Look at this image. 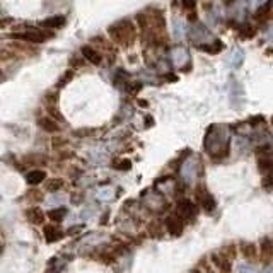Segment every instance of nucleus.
<instances>
[{"label": "nucleus", "mask_w": 273, "mask_h": 273, "mask_svg": "<svg viewBox=\"0 0 273 273\" xmlns=\"http://www.w3.org/2000/svg\"><path fill=\"white\" fill-rule=\"evenodd\" d=\"M62 186H63V179H60V178H53L46 183V189H48V191H56V189H60Z\"/></svg>", "instance_id": "412c9836"}, {"label": "nucleus", "mask_w": 273, "mask_h": 273, "mask_svg": "<svg viewBox=\"0 0 273 273\" xmlns=\"http://www.w3.org/2000/svg\"><path fill=\"white\" fill-rule=\"evenodd\" d=\"M89 133H92V130H77V132H74V135L84 136V135H89Z\"/></svg>", "instance_id": "7c9ffc66"}, {"label": "nucleus", "mask_w": 273, "mask_h": 273, "mask_svg": "<svg viewBox=\"0 0 273 273\" xmlns=\"http://www.w3.org/2000/svg\"><path fill=\"white\" fill-rule=\"evenodd\" d=\"M191 273H200V272H198V270H193V272H191Z\"/></svg>", "instance_id": "72a5a7b5"}, {"label": "nucleus", "mask_w": 273, "mask_h": 273, "mask_svg": "<svg viewBox=\"0 0 273 273\" xmlns=\"http://www.w3.org/2000/svg\"><path fill=\"white\" fill-rule=\"evenodd\" d=\"M195 193H196V200L200 202L202 208H205L207 212H214V208H215V200H214V196H212L210 193L207 191V189L203 188V186H198Z\"/></svg>", "instance_id": "0eeeda50"}, {"label": "nucleus", "mask_w": 273, "mask_h": 273, "mask_svg": "<svg viewBox=\"0 0 273 273\" xmlns=\"http://www.w3.org/2000/svg\"><path fill=\"white\" fill-rule=\"evenodd\" d=\"M212 261H214L215 268L221 270L222 273L231 272V263H229V258L224 253H214V255H212Z\"/></svg>", "instance_id": "9b49d317"}, {"label": "nucleus", "mask_w": 273, "mask_h": 273, "mask_svg": "<svg viewBox=\"0 0 273 273\" xmlns=\"http://www.w3.org/2000/svg\"><path fill=\"white\" fill-rule=\"evenodd\" d=\"M70 79H72V72H65V74H63V77L58 81V87H63V85L70 81Z\"/></svg>", "instance_id": "c756f323"}, {"label": "nucleus", "mask_w": 273, "mask_h": 273, "mask_svg": "<svg viewBox=\"0 0 273 273\" xmlns=\"http://www.w3.org/2000/svg\"><path fill=\"white\" fill-rule=\"evenodd\" d=\"M149 232H151L152 238H161V236H162V225H161V222H152V224L149 225Z\"/></svg>", "instance_id": "4be33fe9"}, {"label": "nucleus", "mask_w": 273, "mask_h": 273, "mask_svg": "<svg viewBox=\"0 0 273 273\" xmlns=\"http://www.w3.org/2000/svg\"><path fill=\"white\" fill-rule=\"evenodd\" d=\"M236 273H258V272H256V268H253L251 265H246V263H242V265H238Z\"/></svg>", "instance_id": "a878e982"}, {"label": "nucleus", "mask_w": 273, "mask_h": 273, "mask_svg": "<svg viewBox=\"0 0 273 273\" xmlns=\"http://www.w3.org/2000/svg\"><path fill=\"white\" fill-rule=\"evenodd\" d=\"M65 215H67V210H65V208H62V207H60V208H55V210H50V212H48V217L51 219L53 222H60L63 217H65Z\"/></svg>", "instance_id": "6ab92c4d"}, {"label": "nucleus", "mask_w": 273, "mask_h": 273, "mask_svg": "<svg viewBox=\"0 0 273 273\" xmlns=\"http://www.w3.org/2000/svg\"><path fill=\"white\" fill-rule=\"evenodd\" d=\"M179 2H181L183 9H186V11H193L196 4V0H179Z\"/></svg>", "instance_id": "c85d7f7f"}, {"label": "nucleus", "mask_w": 273, "mask_h": 273, "mask_svg": "<svg viewBox=\"0 0 273 273\" xmlns=\"http://www.w3.org/2000/svg\"><path fill=\"white\" fill-rule=\"evenodd\" d=\"M196 205L191 202V200H181V202L178 203V215L183 219V221H186V219H193L196 215Z\"/></svg>", "instance_id": "6e6552de"}, {"label": "nucleus", "mask_w": 273, "mask_h": 273, "mask_svg": "<svg viewBox=\"0 0 273 273\" xmlns=\"http://www.w3.org/2000/svg\"><path fill=\"white\" fill-rule=\"evenodd\" d=\"M198 168H200L198 159H196L195 155H191V157H188L185 162H183L181 171H179V172H181V176H183V179H185V181H193V179L196 178Z\"/></svg>", "instance_id": "423d86ee"}, {"label": "nucleus", "mask_w": 273, "mask_h": 273, "mask_svg": "<svg viewBox=\"0 0 273 273\" xmlns=\"http://www.w3.org/2000/svg\"><path fill=\"white\" fill-rule=\"evenodd\" d=\"M256 34V28H253V26H248V29H242L241 31V38H253V36Z\"/></svg>", "instance_id": "bb28decb"}, {"label": "nucleus", "mask_w": 273, "mask_h": 273, "mask_svg": "<svg viewBox=\"0 0 273 273\" xmlns=\"http://www.w3.org/2000/svg\"><path fill=\"white\" fill-rule=\"evenodd\" d=\"M171 60H172V65L178 67V68H185V70H188L189 65H191V62H189L188 50L183 48V46H176V48H172Z\"/></svg>", "instance_id": "39448f33"}, {"label": "nucleus", "mask_w": 273, "mask_h": 273, "mask_svg": "<svg viewBox=\"0 0 273 273\" xmlns=\"http://www.w3.org/2000/svg\"><path fill=\"white\" fill-rule=\"evenodd\" d=\"M174 33H176V36H178L179 39H181L183 34H185V29H183V22L178 21V19L174 21Z\"/></svg>", "instance_id": "cd10ccee"}, {"label": "nucleus", "mask_w": 273, "mask_h": 273, "mask_svg": "<svg viewBox=\"0 0 273 273\" xmlns=\"http://www.w3.org/2000/svg\"><path fill=\"white\" fill-rule=\"evenodd\" d=\"M108 34L111 36L113 41L118 43L119 46L128 48V46H132L133 41H135V26H133V22L128 21V19H123V21H118L109 26Z\"/></svg>", "instance_id": "f03ea898"}, {"label": "nucleus", "mask_w": 273, "mask_h": 273, "mask_svg": "<svg viewBox=\"0 0 273 273\" xmlns=\"http://www.w3.org/2000/svg\"><path fill=\"white\" fill-rule=\"evenodd\" d=\"M11 38L19 39V41H26V43H45L53 38V33L46 31V29H29V31L12 33Z\"/></svg>", "instance_id": "7ed1b4c3"}, {"label": "nucleus", "mask_w": 273, "mask_h": 273, "mask_svg": "<svg viewBox=\"0 0 273 273\" xmlns=\"http://www.w3.org/2000/svg\"><path fill=\"white\" fill-rule=\"evenodd\" d=\"M188 34H189V39H191L196 46H202V45H207V43L215 41L212 33L208 31L203 24H200V22H193L191 28L188 29Z\"/></svg>", "instance_id": "20e7f679"}, {"label": "nucleus", "mask_w": 273, "mask_h": 273, "mask_svg": "<svg viewBox=\"0 0 273 273\" xmlns=\"http://www.w3.org/2000/svg\"><path fill=\"white\" fill-rule=\"evenodd\" d=\"M26 219H28L31 224H43V221H45V215H43V212L39 210V208H29V210H26Z\"/></svg>", "instance_id": "f3484780"}, {"label": "nucleus", "mask_w": 273, "mask_h": 273, "mask_svg": "<svg viewBox=\"0 0 273 273\" xmlns=\"http://www.w3.org/2000/svg\"><path fill=\"white\" fill-rule=\"evenodd\" d=\"M272 178H273V168H272Z\"/></svg>", "instance_id": "f704fd0d"}, {"label": "nucleus", "mask_w": 273, "mask_h": 273, "mask_svg": "<svg viewBox=\"0 0 273 273\" xmlns=\"http://www.w3.org/2000/svg\"><path fill=\"white\" fill-rule=\"evenodd\" d=\"M46 179V172L41 171V169H34V171H29L28 174H26V181L29 183V185H39L41 181H45Z\"/></svg>", "instance_id": "dca6fc26"}, {"label": "nucleus", "mask_w": 273, "mask_h": 273, "mask_svg": "<svg viewBox=\"0 0 273 273\" xmlns=\"http://www.w3.org/2000/svg\"><path fill=\"white\" fill-rule=\"evenodd\" d=\"M38 125H39V128H43L45 132H50V133H55V132H58V130H60L58 123H56L53 118H48V116H43V118H39Z\"/></svg>", "instance_id": "2eb2a0df"}, {"label": "nucleus", "mask_w": 273, "mask_h": 273, "mask_svg": "<svg viewBox=\"0 0 273 273\" xmlns=\"http://www.w3.org/2000/svg\"><path fill=\"white\" fill-rule=\"evenodd\" d=\"M28 195H29V198H31V200H39V198H41V196H38L39 193H38V191H34V189H33V191H29Z\"/></svg>", "instance_id": "2f4dec72"}, {"label": "nucleus", "mask_w": 273, "mask_h": 273, "mask_svg": "<svg viewBox=\"0 0 273 273\" xmlns=\"http://www.w3.org/2000/svg\"><path fill=\"white\" fill-rule=\"evenodd\" d=\"M242 255H244L246 258H255L256 246L255 244H242Z\"/></svg>", "instance_id": "b1692460"}, {"label": "nucleus", "mask_w": 273, "mask_h": 273, "mask_svg": "<svg viewBox=\"0 0 273 273\" xmlns=\"http://www.w3.org/2000/svg\"><path fill=\"white\" fill-rule=\"evenodd\" d=\"M229 7H231V17L234 19V21H244L246 17V2L244 0H232L231 4H229Z\"/></svg>", "instance_id": "9d476101"}, {"label": "nucleus", "mask_w": 273, "mask_h": 273, "mask_svg": "<svg viewBox=\"0 0 273 273\" xmlns=\"http://www.w3.org/2000/svg\"><path fill=\"white\" fill-rule=\"evenodd\" d=\"M82 56H84L87 62H91L92 65H99V63L102 62L101 53H99L98 50L92 48V46H89V45L82 46Z\"/></svg>", "instance_id": "f8f14e48"}, {"label": "nucleus", "mask_w": 273, "mask_h": 273, "mask_svg": "<svg viewBox=\"0 0 273 273\" xmlns=\"http://www.w3.org/2000/svg\"><path fill=\"white\" fill-rule=\"evenodd\" d=\"M113 166H115L116 169H119V171H128V169L132 168V162H130L128 159H116V161L113 162Z\"/></svg>", "instance_id": "5701e85b"}, {"label": "nucleus", "mask_w": 273, "mask_h": 273, "mask_svg": "<svg viewBox=\"0 0 273 273\" xmlns=\"http://www.w3.org/2000/svg\"><path fill=\"white\" fill-rule=\"evenodd\" d=\"M222 48H224V45H222L221 41H212V43H207V45H202L198 46V50H202V51H207V53H212V55H215V53L222 51Z\"/></svg>", "instance_id": "a211bd4d"}, {"label": "nucleus", "mask_w": 273, "mask_h": 273, "mask_svg": "<svg viewBox=\"0 0 273 273\" xmlns=\"http://www.w3.org/2000/svg\"><path fill=\"white\" fill-rule=\"evenodd\" d=\"M67 19L63 16H51V17L45 19L41 22V28L43 29H62L65 26Z\"/></svg>", "instance_id": "ddd939ff"}, {"label": "nucleus", "mask_w": 273, "mask_h": 273, "mask_svg": "<svg viewBox=\"0 0 273 273\" xmlns=\"http://www.w3.org/2000/svg\"><path fill=\"white\" fill-rule=\"evenodd\" d=\"M266 273H273V266H270V268H268V272H266Z\"/></svg>", "instance_id": "473e14b6"}, {"label": "nucleus", "mask_w": 273, "mask_h": 273, "mask_svg": "<svg viewBox=\"0 0 273 273\" xmlns=\"http://www.w3.org/2000/svg\"><path fill=\"white\" fill-rule=\"evenodd\" d=\"M98 198H101V200H109V198H113V193H115V189L113 188H109V186H102V188H98Z\"/></svg>", "instance_id": "aec40b11"}, {"label": "nucleus", "mask_w": 273, "mask_h": 273, "mask_svg": "<svg viewBox=\"0 0 273 273\" xmlns=\"http://www.w3.org/2000/svg\"><path fill=\"white\" fill-rule=\"evenodd\" d=\"M242 62V51L241 50H234V55H231V63L232 67H239Z\"/></svg>", "instance_id": "393cba45"}, {"label": "nucleus", "mask_w": 273, "mask_h": 273, "mask_svg": "<svg viewBox=\"0 0 273 273\" xmlns=\"http://www.w3.org/2000/svg\"><path fill=\"white\" fill-rule=\"evenodd\" d=\"M166 229L171 236H181L183 229H185V222L179 215H171L166 219Z\"/></svg>", "instance_id": "1a4fd4ad"}, {"label": "nucleus", "mask_w": 273, "mask_h": 273, "mask_svg": "<svg viewBox=\"0 0 273 273\" xmlns=\"http://www.w3.org/2000/svg\"><path fill=\"white\" fill-rule=\"evenodd\" d=\"M43 232H45V239L48 242H56L63 238V232L58 227H55V225H45Z\"/></svg>", "instance_id": "4468645a"}, {"label": "nucleus", "mask_w": 273, "mask_h": 273, "mask_svg": "<svg viewBox=\"0 0 273 273\" xmlns=\"http://www.w3.org/2000/svg\"><path fill=\"white\" fill-rule=\"evenodd\" d=\"M205 151L212 155V157H217L221 155H227L229 152V133L227 128L222 125H212L208 128L207 135H205Z\"/></svg>", "instance_id": "f257e3e1"}]
</instances>
